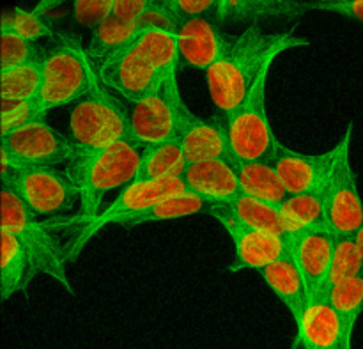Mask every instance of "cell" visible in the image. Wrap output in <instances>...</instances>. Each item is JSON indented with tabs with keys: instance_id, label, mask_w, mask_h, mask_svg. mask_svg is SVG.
<instances>
[{
	"instance_id": "27",
	"label": "cell",
	"mask_w": 363,
	"mask_h": 349,
	"mask_svg": "<svg viewBox=\"0 0 363 349\" xmlns=\"http://www.w3.org/2000/svg\"><path fill=\"white\" fill-rule=\"evenodd\" d=\"M215 209H220V211H223L227 216H230V218L236 220L238 223H241L245 227L286 234L284 233V223L279 206L259 201V199L250 197V195L241 194L240 197L234 199L227 206Z\"/></svg>"
},
{
	"instance_id": "1",
	"label": "cell",
	"mask_w": 363,
	"mask_h": 349,
	"mask_svg": "<svg viewBox=\"0 0 363 349\" xmlns=\"http://www.w3.org/2000/svg\"><path fill=\"white\" fill-rule=\"evenodd\" d=\"M307 45L308 39L293 27L268 31L261 25H248L236 34H227L222 55L206 71L213 106L229 117L245 101L259 77L272 70L277 57Z\"/></svg>"
},
{
	"instance_id": "20",
	"label": "cell",
	"mask_w": 363,
	"mask_h": 349,
	"mask_svg": "<svg viewBox=\"0 0 363 349\" xmlns=\"http://www.w3.org/2000/svg\"><path fill=\"white\" fill-rule=\"evenodd\" d=\"M133 45L140 55L165 77V80H177L179 46L176 28L165 25H145Z\"/></svg>"
},
{
	"instance_id": "5",
	"label": "cell",
	"mask_w": 363,
	"mask_h": 349,
	"mask_svg": "<svg viewBox=\"0 0 363 349\" xmlns=\"http://www.w3.org/2000/svg\"><path fill=\"white\" fill-rule=\"evenodd\" d=\"M96 78L98 71L80 41L73 35H60L43 59V84L35 98L39 112L46 117L50 110L80 101Z\"/></svg>"
},
{
	"instance_id": "18",
	"label": "cell",
	"mask_w": 363,
	"mask_h": 349,
	"mask_svg": "<svg viewBox=\"0 0 363 349\" xmlns=\"http://www.w3.org/2000/svg\"><path fill=\"white\" fill-rule=\"evenodd\" d=\"M177 140L183 148L188 163L206 162V160L233 158L227 137L225 123L202 119L195 116L186 103L181 109Z\"/></svg>"
},
{
	"instance_id": "13",
	"label": "cell",
	"mask_w": 363,
	"mask_h": 349,
	"mask_svg": "<svg viewBox=\"0 0 363 349\" xmlns=\"http://www.w3.org/2000/svg\"><path fill=\"white\" fill-rule=\"evenodd\" d=\"M209 211L233 240L234 262L229 268L233 273L243 270L262 272L269 265L291 254V241L286 234L245 227L220 209L213 208Z\"/></svg>"
},
{
	"instance_id": "24",
	"label": "cell",
	"mask_w": 363,
	"mask_h": 349,
	"mask_svg": "<svg viewBox=\"0 0 363 349\" xmlns=\"http://www.w3.org/2000/svg\"><path fill=\"white\" fill-rule=\"evenodd\" d=\"M279 209L286 236H294L305 231L326 229L325 202L321 194L287 195Z\"/></svg>"
},
{
	"instance_id": "10",
	"label": "cell",
	"mask_w": 363,
	"mask_h": 349,
	"mask_svg": "<svg viewBox=\"0 0 363 349\" xmlns=\"http://www.w3.org/2000/svg\"><path fill=\"white\" fill-rule=\"evenodd\" d=\"M2 188L14 192L35 216L59 215L73 208L74 199H78L77 188L67 170L57 167H27L14 170L2 179Z\"/></svg>"
},
{
	"instance_id": "2",
	"label": "cell",
	"mask_w": 363,
	"mask_h": 349,
	"mask_svg": "<svg viewBox=\"0 0 363 349\" xmlns=\"http://www.w3.org/2000/svg\"><path fill=\"white\" fill-rule=\"evenodd\" d=\"M142 151L144 149L128 137L67 163L66 170L77 188L80 204L77 222L85 223L94 218L110 192L126 188L137 179Z\"/></svg>"
},
{
	"instance_id": "8",
	"label": "cell",
	"mask_w": 363,
	"mask_h": 349,
	"mask_svg": "<svg viewBox=\"0 0 363 349\" xmlns=\"http://www.w3.org/2000/svg\"><path fill=\"white\" fill-rule=\"evenodd\" d=\"M269 71L272 70L259 77L245 101L229 117H225L230 156L236 162L272 160L279 145V138L273 133L266 110V85Z\"/></svg>"
},
{
	"instance_id": "30",
	"label": "cell",
	"mask_w": 363,
	"mask_h": 349,
	"mask_svg": "<svg viewBox=\"0 0 363 349\" xmlns=\"http://www.w3.org/2000/svg\"><path fill=\"white\" fill-rule=\"evenodd\" d=\"M208 208L209 204H206V202L202 201V199H199L197 195L190 194V192H183V194L170 195V197H165L160 202H156L149 211H145L144 215L138 216L137 220H133L128 227L188 218V216H195L199 215V213L206 211Z\"/></svg>"
},
{
	"instance_id": "35",
	"label": "cell",
	"mask_w": 363,
	"mask_h": 349,
	"mask_svg": "<svg viewBox=\"0 0 363 349\" xmlns=\"http://www.w3.org/2000/svg\"><path fill=\"white\" fill-rule=\"evenodd\" d=\"M113 0H73V14L82 25L94 28L112 14Z\"/></svg>"
},
{
	"instance_id": "11",
	"label": "cell",
	"mask_w": 363,
	"mask_h": 349,
	"mask_svg": "<svg viewBox=\"0 0 363 349\" xmlns=\"http://www.w3.org/2000/svg\"><path fill=\"white\" fill-rule=\"evenodd\" d=\"M183 105L177 80L169 82L158 94L135 103L130 110V138L142 149L176 138Z\"/></svg>"
},
{
	"instance_id": "26",
	"label": "cell",
	"mask_w": 363,
	"mask_h": 349,
	"mask_svg": "<svg viewBox=\"0 0 363 349\" xmlns=\"http://www.w3.org/2000/svg\"><path fill=\"white\" fill-rule=\"evenodd\" d=\"M188 167L179 140L172 138L163 144L152 145L142 151L140 167H138L137 179L160 181L170 177H183Z\"/></svg>"
},
{
	"instance_id": "7",
	"label": "cell",
	"mask_w": 363,
	"mask_h": 349,
	"mask_svg": "<svg viewBox=\"0 0 363 349\" xmlns=\"http://www.w3.org/2000/svg\"><path fill=\"white\" fill-rule=\"evenodd\" d=\"M353 130L354 124L351 123L335 144V165L321 194L325 202L326 229L335 238L354 236L363 226V201L357 172L351 163Z\"/></svg>"
},
{
	"instance_id": "15",
	"label": "cell",
	"mask_w": 363,
	"mask_h": 349,
	"mask_svg": "<svg viewBox=\"0 0 363 349\" xmlns=\"http://www.w3.org/2000/svg\"><path fill=\"white\" fill-rule=\"evenodd\" d=\"M291 257L307 286V300L328 298V275L335 236L328 229H314L289 236Z\"/></svg>"
},
{
	"instance_id": "39",
	"label": "cell",
	"mask_w": 363,
	"mask_h": 349,
	"mask_svg": "<svg viewBox=\"0 0 363 349\" xmlns=\"http://www.w3.org/2000/svg\"><path fill=\"white\" fill-rule=\"evenodd\" d=\"M158 2H162V4H165V6H169V4L172 2V0H158Z\"/></svg>"
},
{
	"instance_id": "19",
	"label": "cell",
	"mask_w": 363,
	"mask_h": 349,
	"mask_svg": "<svg viewBox=\"0 0 363 349\" xmlns=\"http://www.w3.org/2000/svg\"><path fill=\"white\" fill-rule=\"evenodd\" d=\"M179 64L197 71H208L222 55L227 34L208 18H188L176 25Z\"/></svg>"
},
{
	"instance_id": "23",
	"label": "cell",
	"mask_w": 363,
	"mask_h": 349,
	"mask_svg": "<svg viewBox=\"0 0 363 349\" xmlns=\"http://www.w3.org/2000/svg\"><path fill=\"white\" fill-rule=\"evenodd\" d=\"M238 177L245 195L280 206L287 199L286 187L280 181L279 172L272 160H255V162H236Z\"/></svg>"
},
{
	"instance_id": "3",
	"label": "cell",
	"mask_w": 363,
	"mask_h": 349,
	"mask_svg": "<svg viewBox=\"0 0 363 349\" xmlns=\"http://www.w3.org/2000/svg\"><path fill=\"white\" fill-rule=\"evenodd\" d=\"M0 231L16 236L23 247L30 282L43 273L73 294V286L66 272L64 247L52 236L46 223L39 222L38 216L28 211L27 206L9 188H2L0 192Z\"/></svg>"
},
{
	"instance_id": "12",
	"label": "cell",
	"mask_w": 363,
	"mask_h": 349,
	"mask_svg": "<svg viewBox=\"0 0 363 349\" xmlns=\"http://www.w3.org/2000/svg\"><path fill=\"white\" fill-rule=\"evenodd\" d=\"M96 71L99 82L106 89L117 92L133 105L158 94L169 84V80L140 55L135 45L106 59Z\"/></svg>"
},
{
	"instance_id": "33",
	"label": "cell",
	"mask_w": 363,
	"mask_h": 349,
	"mask_svg": "<svg viewBox=\"0 0 363 349\" xmlns=\"http://www.w3.org/2000/svg\"><path fill=\"white\" fill-rule=\"evenodd\" d=\"M2 23L13 28L16 34H20L21 38H25L30 43L38 41V39L53 38V35H55L53 28L50 27V23H46L45 18L38 16L32 9L25 11L21 9V7H16L13 13L4 14Z\"/></svg>"
},
{
	"instance_id": "36",
	"label": "cell",
	"mask_w": 363,
	"mask_h": 349,
	"mask_svg": "<svg viewBox=\"0 0 363 349\" xmlns=\"http://www.w3.org/2000/svg\"><path fill=\"white\" fill-rule=\"evenodd\" d=\"M220 0H172L169 4V11L176 23L188 18H204L218 11Z\"/></svg>"
},
{
	"instance_id": "14",
	"label": "cell",
	"mask_w": 363,
	"mask_h": 349,
	"mask_svg": "<svg viewBox=\"0 0 363 349\" xmlns=\"http://www.w3.org/2000/svg\"><path fill=\"white\" fill-rule=\"evenodd\" d=\"M335 156V145L319 155H303L279 142L272 163L289 195L323 194L332 176Z\"/></svg>"
},
{
	"instance_id": "4",
	"label": "cell",
	"mask_w": 363,
	"mask_h": 349,
	"mask_svg": "<svg viewBox=\"0 0 363 349\" xmlns=\"http://www.w3.org/2000/svg\"><path fill=\"white\" fill-rule=\"evenodd\" d=\"M67 133L74 148L73 158L84 156L130 137V113L96 78L87 94L71 109Z\"/></svg>"
},
{
	"instance_id": "6",
	"label": "cell",
	"mask_w": 363,
	"mask_h": 349,
	"mask_svg": "<svg viewBox=\"0 0 363 349\" xmlns=\"http://www.w3.org/2000/svg\"><path fill=\"white\" fill-rule=\"evenodd\" d=\"M186 192V187L183 183V177H170V179H160V181H144L135 179L133 183L123 188L119 195L113 199L110 206H106L103 211H99L89 222L82 223V229L73 240L67 245H64V254H66V261L73 262L85 245L105 227L108 226H124L128 227L133 220L144 215L145 211L152 208L156 202L162 199L170 197V195L183 194Z\"/></svg>"
},
{
	"instance_id": "29",
	"label": "cell",
	"mask_w": 363,
	"mask_h": 349,
	"mask_svg": "<svg viewBox=\"0 0 363 349\" xmlns=\"http://www.w3.org/2000/svg\"><path fill=\"white\" fill-rule=\"evenodd\" d=\"M328 300L342 321L347 339L353 344L354 330L363 314V275L333 286L328 293Z\"/></svg>"
},
{
	"instance_id": "22",
	"label": "cell",
	"mask_w": 363,
	"mask_h": 349,
	"mask_svg": "<svg viewBox=\"0 0 363 349\" xmlns=\"http://www.w3.org/2000/svg\"><path fill=\"white\" fill-rule=\"evenodd\" d=\"M261 277L296 321L307 305V286L291 254L262 270Z\"/></svg>"
},
{
	"instance_id": "37",
	"label": "cell",
	"mask_w": 363,
	"mask_h": 349,
	"mask_svg": "<svg viewBox=\"0 0 363 349\" xmlns=\"http://www.w3.org/2000/svg\"><path fill=\"white\" fill-rule=\"evenodd\" d=\"M66 2H69V0H38V4L32 7V11H34L38 16L45 18V14H48L50 11L57 9V7H60Z\"/></svg>"
},
{
	"instance_id": "32",
	"label": "cell",
	"mask_w": 363,
	"mask_h": 349,
	"mask_svg": "<svg viewBox=\"0 0 363 349\" xmlns=\"http://www.w3.org/2000/svg\"><path fill=\"white\" fill-rule=\"evenodd\" d=\"M41 57H45L41 48L2 23L0 27V71L21 66Z\"/></svg>"
},
{
	"instance_id": "28",
	"label": "cell",
	"mask_w": 363,
	"mask_h": 349,
	"mask_svg": "<svg viewBox=\"0 0 363 349\" xmlns=\"http://www.w3.org/2000/svg\"><path fill=\"white\" fill-rule=\"evenodd\" d=\"M43 59L0 71L2 101H35L43 84Z\"/></svg>"
},
{
	"instance_id": "16",
	"label": "cell",
	"mask_w": 363,
	"mask_h": 349,
	"mask_svg": "<svg viewBox=\"0 0 363 349\" xmlns=\"http://www.w3.org/2000/svg\"><path fill=\"white\" fill-rule=\"evenodd\" d=\"M186 192L197 195L211 208H222L243 194L233 158L188 163L183 174Z\"/></svg>"
},
{
	"instance_id": "25",
	"label": "cell",
	"mask_w": 363,
	"mask_h": 349,
	"mask_svg": "<svg viewBox=\"0 0 363 349\" xmlns=\"http://www.w3.org/2000/svg\"><path fill=\"white\" fill-rule=\"evenodd\" d=\"M28 284V261L23 247L16 236L0 231V300L7 301Z\"/></svg>"
},
{
	"instance_id": "34",
	"label": "cell",
	"mask_w": 363,
	"mask_h": 349,
	"mask_svg": "<svg viewBox=\"0 0 363 349\" xmlns=\"http://www.w3.org/2000/svg\"><path fill=\"white\" fill-rule=\"evenodd\" d=\"M45 119L39 112L35 101H2V116H0V137L9 135L11 131L20 130L28 123Z\"/></svg>"
},
{
	"instance_id": "17",
	"label": "cell",
	"mask_w": 363,
	"mask_h": 349,
	"mask_svg": "<svg viewBox=\"0 0 363 349\" xmlns=\"http://www.w3.org/2000/svg\"><path fill=\"white\" fill-rule=\"evenodd\" d=\"M294 326L296 337L293 349H353L342 321L328 298L307 300Z\"/></svg>"
},
{
	"instance_id": "31",
	"label": "cell",
	"mask_w": 363,
	"mask_h": 349,
	"mask_svg": "<svg viewBox=\"0 0 363 349\" xmlns=\"http://www.w3.org/2000/svg\"><path fill=\"white\" fill-rule=\"evenodd\" d=\"M360 275H363V257L357 241H354V236L335 238L332 265H330L328 289Z\"/></svg>"
},
{
	"instance_id": "9",
	"label": "cell",
	"mask_w": 363,
	"mask_h": 349,
	"mask_svg": "<svg viewBox=\"0 0 363 349\" xmlns=\"http://www.w3.org/2000/svg\"><path fill=\"white\" fill-rule=\"evenodd\" d=\"M0 138V179L27 167L67 165L74 156L69 137H64L45 119L32 121Z\"/></svg>"
},
{
	"instance_id": "38",
	"label": "cell",
	"mask_w": 363,
	"mask_h": 349,
	"mask_svg": "<svg viewBox=\"0 0 363 349\" xmlns=\"http://www.w3.org/2000/svg\"><path fill=\"white\" fill-rule=\"evenodd\" d=\"M354 241H357L358 248H360V252H362V257H363V226H362V229L354 234Z\"/></svg>"
},
{
	"instance_id": "21",
	"label": "cell",
	"mask_w": 363,
	"mask_h": 349,
	"mask_svg": "<svg viewBox=\"0 0 363 349\" xmlns=\"http://www.w3.org/2000/svg\"><path fill=\"white\" fill-rule=\"evenodd\" d=\"M145 25L151 23H145V21H128L116 16H108L101 23L96 25L92 28L91 41H89L87 48H85L92 66L98 70L106 59H110L116 53L123 52L128 46L133 45L135 39L138 38V34H140Z\"/></svg>"
}]
</instances>
